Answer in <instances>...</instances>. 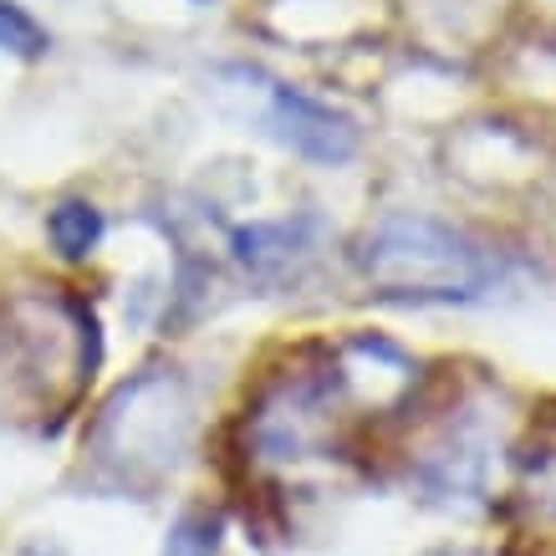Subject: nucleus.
I'll use <instances>...</instances> for the list:
<instances>
[{"label": "nucleus", "instance_id": "f257e3e1", "mask_svg": "<svg viewBox=\"0 0 556 556\" xmlns=\"http://www.w3.org/2000/svg\"><path fill=\"white\" fill-rule=\"evenodd\" d=\"M357 270L378 296L419 306H455L490 296L506 281L510 266L495 245H485L480 236L459 230L450 219L388 215L357 245Z\"/></svg>", "mask_w": 556, "mask_h": 556}, {"label": "nucleus", "instance_id": "f03ea898", "mask_svg": "<svg viewBox=\"0 0 556 556\" xmlns=\"http://www.w3.org/2000/svg\"><path fill=\"white\" fill-rule=\"evenodd\" d=\"M266 134L291 149L296 159L306 164H321V169H338L357 153L363 134H357V118L332 108L327 98L306 92V87H291V83H270L266 87Z\"/></svg>", "mask_w": 556, "mask_h": 556}, {"label": "nucleus", "instance_id": "7ed1b4c3", "mask_svg": "<svg viewBox=\"0 0 556 556\" xmlns=\"http://www.w3.org/2000/svg\"><path fill=\"white\" fill-rule=\"evenodd\" d=\"M236 261L255 281H296L302 266L317 255L312 219H255L236 230Z\"/></svg>", "mask_w": 556, "mask_h": 556}, {"label": "nucleus", "instance_id": "20e7f679", "mask_svg": "<svg viewBox=\"0 0 556 556\" xmlns=\"http://www.w3.org/2000/svg\"><path fill=\"white\" fill-rule=\"evenodd\" d=\"M47 236L67 261H83V255L98 251V240H102V210L87 200H62L47 215Z\"/></svg>", "mask_w": 556, "mask_h": 556}, {"label": "nucleus", "instance_id": "39448f33", "mask_svg": "<svg viewBox=\"0 0 556 556\" xmlns=\"http://www.w3.org/2000/svg\"><path fill=\"white\" fill-rule=\"evenodd\" d=\"M0 51H5V56H21V62L47 56L41 21H36L26 5H16V0H0Z\"/></svg>", "mask_w": 556, "mask_h": 556}, {"label": "nucleus", "instance_id": "423d86ee", "mask_svg": "<svg viewBox=\"0 0 556 556\" xmlns=\"http://www.w3.org/2000/svg\"><path fill=\"white\" fill-rule=\"evenodd\" d=\"M164 556H219V521L210 510H189L179 516L164 541Z\"/></svg>", "mask_w": 556, "mask_h": 556}, {"label": "nucleus", "instance_id": "0eeeda50", "mask_svg": "<svg viewBox=\"0 0 556 556\" xmlns=\"http://www.w3.org/2000/svg\"><path fill=\"white\" fill-rule=\"evenodd\" d=\"M429 5H434V11H444L450 21H459L465 11H485L490 0H429Z\"/></svg>", "mask_w": 556, "mask_h": 556}]
</instances>
